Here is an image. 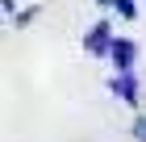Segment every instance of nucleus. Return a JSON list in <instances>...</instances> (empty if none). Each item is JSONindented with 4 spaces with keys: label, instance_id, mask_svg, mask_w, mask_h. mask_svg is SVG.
Returning a JSON list of instances; mask_svg holds the SVG:
<instances>
[{
    "label": "nucleus",
    "instance_id": "39448f33",
    "mask_svg": "<svg viewBox=\"0 0 146 142\" xmlns=\"http://www.w3.org/2000/svg\"><path fill=\"white\" fill-rule=\"evenodd\" d=\"M134 138L146 142V113H138V117H134Z\"/></svg>",
    "mask_w": 146,
    "mask_h": 142
},
{
    "label": "nucleus",
    "instance_id": "20e7f679",
    "mask_svg": "<svg viewBox=\"0 0 146 142\" xmlns=\"http://www.w3.org/2000/svg\"><path fill=\"white\" fill-rule=\"evenodd\" d=\"M109 4H113V9H117V13H121L125 21H129V17H138V9H134V0H109Z\"/></svg>",
    "mask_w": 146,
    "mask_h": 142
},
{
    "label": "nucleus",
    "instance_id": "f257e3e1",
    "mask_svg": "<svg viewBox=\"0 0 146 142\" xmlns=\"http://www.w3.org/2000/svg\"><path fill=\"white\" fill-rule=\"evenodd\" d=\"M113 42H117V38H113V25L109 21H96L88 33H84V50H88V55H109Z\"/></svg>",
    "mask_w": 146,
    "mask_h": 142
},
{
    "label": "nucleus",
    "instance_id": "7ed1b4c3",
    "mask_svg": "<svg viewBox=\"0 0 146 142\" xmlns=\"http://www.w3.org/2000/svg\"><path fill=\"white\" fill-rule=\"evenodd\" d=\"M109 88H113V96L125 100V105H134V100H138V79H134V71H117Z\"/></svg>",
    "mask_w": 146,
    "mask_h": 142
},
{
    "label": "nucleus",
    "instance_id": "f03ea898",
    "mask_svg": "<svg viewBox=\"0 0 146 142\" xmlns=\"http://www.w3.org/2000/svg\"><path fill=\"white\" fill-rule=\"evenodd\" d=\"M109 59H113V67H117V71H134L138 46L129 42V38H117V42H113V50H109Z\"/></svg>",
    "mask_w": 146,
    "mask_h": 142
}]
</instances>
